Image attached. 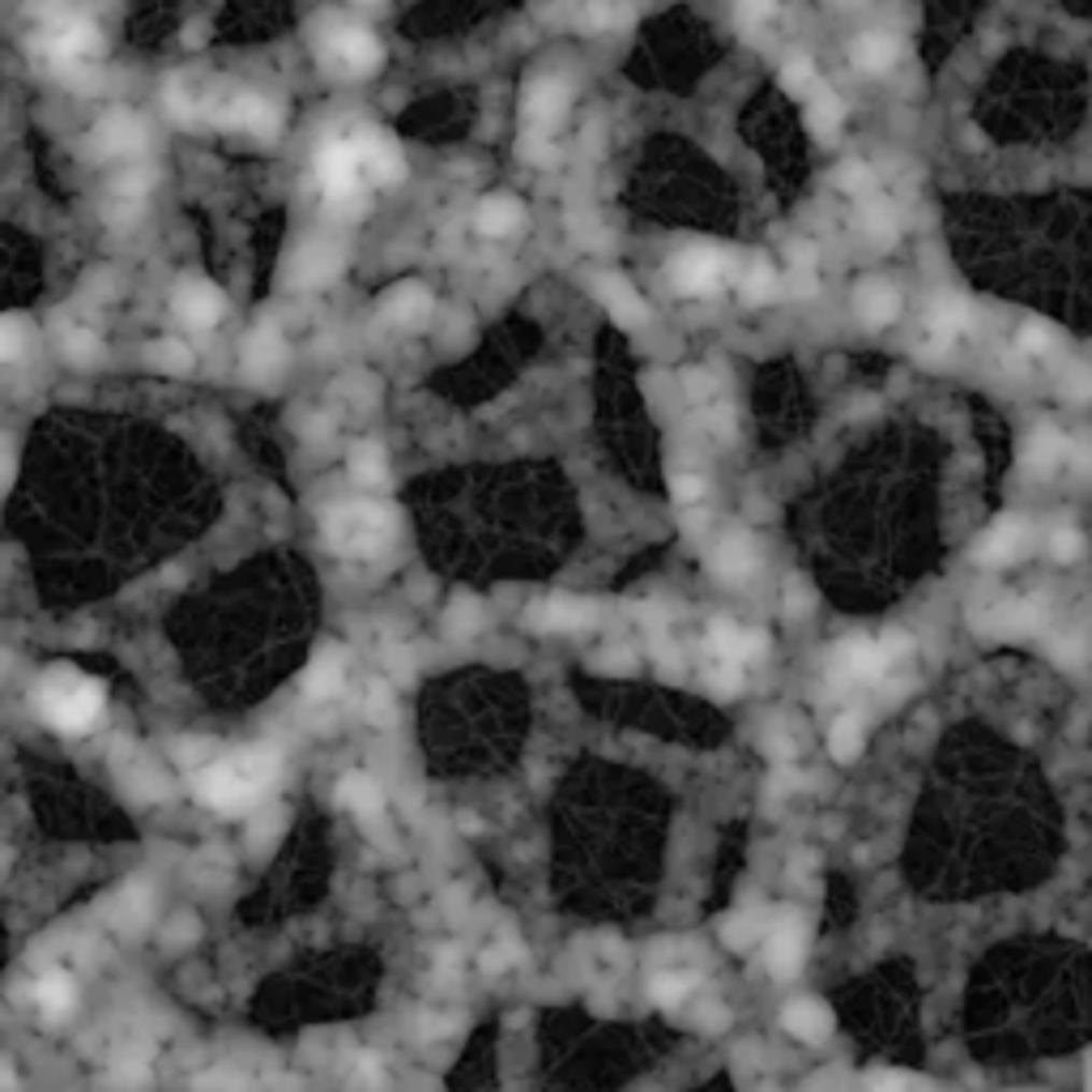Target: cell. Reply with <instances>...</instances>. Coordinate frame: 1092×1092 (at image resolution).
Instances as JSON below:
<instances>
[{"label":"cell","mask_w":1092,"mask_h":1092,"mask_svg":"<svg viewBox=\"0 0 1092 1092\" xmlns=\"http://www.w3.org/2000/svg\"><path fill=\"white\" fill-rule=\"evenodd\" d=\"M870 1092H905V1076L879 1072V1076H870Z\"/></svg>","instance_id":"7bdbcfd3"},{"label":"cell","mask_w":1092,"mask_h":1092,"mask_svg":"<svg viewBox=\"0 0 1092 1092\" xmlns=\"http://www.w3.org/2000/svg\"><path fill=\"white\" fill-rule=\"evenodd\" d=\"M709 564H713V572H718L722 581H742V577L755 572L760 555H755V547H751L742 534H734L726 542H718V551L709 555Z\"/></svg>","instance_id":"44dd1931"},{"label":"cell","mask_w":1092,"mask_h":1092,"mask_svg":"<svg viewBox=\"0 0 1092 1092\" xmlns=\"http://www.w3.org/2000/svg\"><path fill=\"white\" fill-rule=\"evenodd\" d=\"M141 128L137 120H128V116H108V120L95 128V137H90V145L103 154V158H116V154H137L141 150Z\"/></svg>","instance_id":"7402d4cb"},{"label":"cell","mask_w":1092,"mask_h":1092,"mask_svg":"<svg viewBox=\"0 0 1092 1092\" xmlns=\"http://www.w3.org/2000/svg\"><path fill=\"white\" fill-rule=\"evenodd\" d=\"M772 13H777V0H738V22H742V30L764 26Z\"/></svg>","instance_id":"ab89813d"},{"label":"cell","mask_w":1092,"mask_h":1092,"mask_svg":"<svg viewBox=\"0 0 1092 1092\" xmlns=\"http://www.w3.org/2000/svg\"><path fill=\"white\" fill-rule=\"evenodd\" d=\"M351 479L359 486H375L388 479V466H384V449L380 444H359L355 453H351Z\"/></svg>","instance_id":"f546056e"},{"label":"cell","mask_w":1092,"mask_h":1092,"mask_svg":"<svg viewBox=\"0 0 1092 1092\" xmlns=\"http://www.w3.org/2000/svg\"><path fill=\"white\" fill-rule=\"evenodd\" d=\"M857 312H862V321H870V325H888V321L900 312V295H896L892 286H883V282H870V286L857 290Z\"/></svg>","instance_id":"83f0119b"},{"label":"cell","mask_w":1092,"mask_h":1092,"mask_svg":"<svg viewBox=\"0 0 1092 1092\" xmlns=\"http://www.w3.org/2000/svg\"><path fill=\"white\" fill-rule=\"evenodd\" d=\"M321 60L338 77H367L384 60V52H380V43L367 34L364 26H351V22L334 17L325 26V34H321Z\"/></svg>","instance_id":"5b68a950"},{"label":"cell","mask_w":1092,"mask_h":1092,"mask_svg":"<svg viewBox=\"0 0 1092 1092\" xmlns=\"http://www.w3.org/2000/svg\"><path fill=\"white\" fill-rule=\"evenodd\" d=\"M17 351H22V316H4L0 321V359L17 364Z\"/></svg>","instance_id":"f35d334b"},{"label":"cell","mask_w":1092,"mask_h":1092,"mask_svg":"<svg viewBox=\"0 0 1092 1092\" xmlns=\"http://www.w3.org/2000/svg\"><path fill=\"white\" fill-rule=\"evenodd\" d=\"M278 359H282V334H278L273 325H260V329L252 334V342H247V375L273 371Z\"/></svg>","instance_id":"f1b7e54d"},{"label":"cell","mask_w":1092,"mask_h":1092,"mask_svg":"<svg viewBox=\"0 0 1092 1092\" xmlns=\"http://www.w3.org/2000/svg\"><path fill=\"white\" fill-rule=\"evenodd\" d=\"M768 969L772 977H794V973L803 969V956H807V926H803V918H781L777 926H772V935H768Z\"/></svg>","instance_id":"7c38bea8"},{"label":"cell","mask_w":1092,"mask_h":1092,"mask_svg":"<svg viewBox=\"0 0 1092 1092\" xmlns=\"http://www.w3.org/2000/svg\"><path fill=\"white\" fill-rule=\"evenodd\" d=\"M355 141H359L367 175H371L375 184H397V180L406 175V162H401V150H397L393 137H384V132H364V137H355Z\"/></svg>","instance_id":"9a60e30c"},{"label":"cell","mask_w":1092,"mask_h":1092,"mask_svg":"<svg viewBox=\"0 0 1092 1092\" xmlns=\"http://www.w3.org/2000/svg\"><path fill=\"white\" fill-rule=\"evenodd\" d=\"M321 529L334 555L371 559L397 538V512L384 499H342L325 512Z\"/></svg>","instance_id":"3957f363"},{"label":"cell","mask_w":1092,"mask_h":1092,"mask_svg":"<svg viewBox=\"0 0 1092 1092\" xmlns=\"http://www.w3.org/2000/svg\"><path fill=\"white\" fill-rule=\"evenodd\" d=\"M359 171H364V154H359V141H355V137H334V141L321 145V154H316V175H321L329 201L355 197Z\"/></svg>","instance_id":"ba28073f"},{"label":"cell","mask_w":1092,"mask_h":1092,"mask_svg":"<svg viewBox=\"0 0 1092 1092\" xmlns=\"http://www.w3.org/2000/svg\"><path fill=\"white\" fill-rule=\"evenodd\" d=\"M781 86H785L790 95H798V99H811V95L820 90V73H816V65H811L807 56H790V60L781 65Z\"/></svg>","instance_id":"4dcf8cb0"},{"label":"cell","mask_w":1092,"mask_h":1092,"mask_svg":"<svg viewBox=\"0 0 1092 1092\" xmlns=\"http://www.w3.org/2000/svg\"><path fill=\"white\" fill-rule=\"evenodd\" d=\"M34 52L56 69V73H82L99 52H103V34L99 26L77 13L65 0H43L39 4V39Z\"/></svg>","instance_id":"7a4b0ae2"},{"label":"cell","mask_w":1092,"mask_h":1092,"mask_svg":"<svg viewBox=\"0 0 1092 1092\" xmlns=\"http://www.w3.org/2000/svg\"><path fill=\"white\" fill-rule=\"evenodd\" d=\"M837 184H841L846 193H862V188L870 184V171H866L862 162H846V167L837 171Z\"/></svg>","instance_id":"60d3db41"},{"label":"cell","mask_w":1092,"mask_h":1092,"mask_svg":"<svg viewBox=\"0 0 1092 1092\" xmlns=\"http://www.w3.org/2000/svg\"><path fill=\"white\" fill-rule=\"evenodd\" d=\"M1054 462H1059V436H1054V431L1033 436V444H1029V466H1033V470H1050Z\"/></svg>","instance_id":"8d00e7d4"},{"label":"cell","mask_w":1092,"mask_h":1092,"mask_svg":"<svg viewBox=\"0 0 1092 1092\" xmlns=\"http://www.w3.org/2000/svg\"><path fill=\"white\" fill-rule=\"evenodd\" d=\"M521 218H525L521 201H512V197H486L483 205H479V214H474V227H479V236L499 240V236H512L521 227Z\"/></svg>","instance_id":"603a6c76"},{"label":"cell","mask_w":1092,"mask_h":1092,"mask_svg":"<svg viewBox=\"0 0 1092 1092\" xmlns=\"http://www.w3.org/2000/svg\"><path fill=\"white\" fill-rule=\"evenodd\" d=\"M692 981H696L692 973H657V977H653V985H649V994H653V1003L675 1007V1003H683V998H687Z\"/></svg>","instance_id":"836d02e7"},{"label":"cell","mask_w":1092,"mask_h":1092,"mask_svg":"<svg viewBox=\"0 0 1092 1092\" xmlns=\"http://www.w3.org/2000/svg\"><path fill=\"white\" fill-rule=\"evenodd\" d=\"M670 286L675 295L683 299H705V295H718L734 273V256L722 252V247H687L670 260Z\"/></svg>","instance_id":"8992f818"},{"label":"cell","mask_w":1092,"mask_h":1092,"mask_svg":"<svg viewBox=\"0 0 1092 1092\" xmlns=\"http://www.w3.org/2000/svg\"><path fill=\"white\" fill-rule=\"evenodd\" d=\"M551 154H555V145L547 141V132H525V158L529 162H551Z\"/></svg>","instance_id":"b9f144b4"},{"label":"cell","mask_w":1092,"mask_h":1092,"mask_svg":"<svg viewBox=\"0 0 1092 1092\" xmlns=\"http://www.w3.org/2000/svg\"><path fill=\"white\" fill-rule=\"evenodd\" d=\"M278 751L273 747H247V751H236L218 764H210L201 777H197V798L210 803L214 811H227V816H240V811H252L269 785L278 781Z\"/></svg>","instance_id":"6da1fadb"},{"label":"cell","mask_w":1092,"mask_h":1092,"mask_svg":"<svg viewBox=\"0 0 1092 1092\" xmlns=\"http://www.w3.org/2000/svg\"><path fill=\"white\" fill-rule=\"evenodd\" d=\"M781 1024L798 1037V1041H824L833 1033V1011L820 998H794L781 1011Z\"/></svg>","instance_id":"2e32d148"},{"label":"cell","mask_w":1092,"mask_h":1092,"mask_svg":"<svg viewBox=\"0 0 1092 1092\" xmlns=\"http://www.w3.org/2000/svg\"><path fill=\"white\" fill-rule=\"evenodd\" d=\"M709 649H713V657H718V662L747 666V662L764 657L768 636H764L760 627H738V623H729V619H718V623L709 627Z\"/></svg>","instance_id":"8fae6325"},{"label":"cell","mask_w":1092,"mask_h":1092,"mask_svg":"<svg viewBox=\"0 0 1092 1092\" xmlns=\"http://www.w3.org/2000/svg\"><path fill=\"white\" fill-rule=\"evenodd\" d=\"M521 112H525V132H547V128H555L559 116L568 112V86H564L559 77L534 82V86L525 90Z\"/></svg>","instance_id":"4fadbf2b"},{"label":"cell","mask_w":1092,"mask_h":1092,"mask_svg":"<svg viewBox=\"0 0 1092 1092\" xmlns=\"http://www.w3.org/2000/svg\"><path fill=\"white\" fill-rule=\"evenodd\" d=\"M338 803L346 807V811H355L359 820H371V816H380V807H384V794H380V785L364 777V772H351L342 785H338Z\"/></svg>","instance_id":"d4e9b609"},{"label":"cell","mask_w":1092,"mask_h":1092,"mask_svg":"<svg viewBox=\"0 0 1092 1092\" xmlns=\"http://www.w3.org/2000/svg\"><path fill=\"white\" fill-rule=\"evenodd\" d=\"M594 286H598V299L607 303V312L614 316V325H623V329H640V325L649 321V308H644L640 290H632V282H627V278H619V273H602Z\"/></svg>","instance_id":"5bb4252c"},{"label":"cell","mask_w":1092,"mask_h":1092,"mask_svg":"<svg viewBox=\"0 0 1092 1092\" xmlns=\"http://www.w3.org/2000/svg\"><path fill=\"white\" fill-rule=\"evenodd\" d=\"M34 709L60 734H86L103 713V683L73 666H52L34 687Z\"/></svg>","instance_id":"277c9868"},{"label":"cell","mask_w":1092,"mask_h":1092,"mask_svg":"<svg viewBox=\"0 0 1092 1092\" xmlns=\"http://www.w3.org/2000/svg\"><path fill=\"white\" fill-rule=\"evenodd\" d=\"M590 619H594V607L581 602V598H568V594L547 598L542 607H534V627H542V632H577Z\"/></svg>","instance_id":"ac0fdd59"},{"label":"cell","mask_w":1092,"mask_h":1092,"mask_svg":"<svg viewBox=\"0 0 1092 1092\" xmlns=\"http://www.w3.org/2000/svg\"><path fill=\"white\" fill-rule=\"evenodd\" d=\"M13 474H17V457L13 449H4V486H13Z\"/></svg>","instance_id":"f6af8a7d"},{"label":"cell","mask_w":1092,"mask_h":1092,"mask_svg":"<svg viewBox=\"0 0 1092 1092\" xmlns=\"http://www.w3.org/2000/svg\"><path fill=\"white\" fill-rule=\"evenodd\" d=\"M171 308H175L188 325H197V329H214V325L223 321V312H227V299H223V290H218V286H210V282H201V278H188V282H180V286H175Z\"/></svg>","instance_id":"9c48e42d"},{"label":"cell","mask_w":1092,"mask_h":1092,"mask_svg":"<svg viewBox=\"0 0 1092 1092\" xmlns=\"http://www.w3.org/2000/svg\"><path fill=\"white\" fill-rule=\"evenodd\" d=\"M909 649V640L905 636H888V640H846L841 649H837V657H833V666H837V675L841 679H853V683H870V679H879L900 653Z\"/></svg>","instance_id":"52a82bcc"},{"label":"cell","mask_w":1092,"mask_h":1092,"mask_svg":"<svg viewBox=\"0 0 1092 1092\" xmlns=\"http://www.w3.org/2000/svg\"><path fill=\"white\" fill-rule=\"evenodd\" d=\"M431 290L427 286H397L388 299H384V316L393 325H406V329H419L427 316H431Z\"/></svg>","instance_id":"ffe728a7"},{"label":"cell","mask_w":1092,"mask_h":1092,"mask_svg":"<svg viewBox=\"0 0 1092 1092\" xmlns=\"http://www.w3.org/2000/svg\"><path fill=\"white\" fill-rule=\"evenodd\" d=\"M65 355H69L73 364H90V359L99 355L95 334H90V329H69V334H65Z\"/></svg>","instance_id":"d590c367"},{"label":"cell","mask_w":1092,"mask_h":1092,"mask_svg":"<svg viewBox=\"0 0 1092 1092\" xmlns=\"http://www.w3.org/2000/svg\"><path fill=\"white\" fill-rule=\"evenodd\" d=\"M777 290V269L768 260H751L747 278H742V303H768Z\"/></svg>","instance_id":"1f68e13d"},{"label":"cell","mask_w":1092,"mask_h":1092,"mask_svg":"<svg viewBox=\"0 0 1092 1092\" xmlns=\"http://www.w3.org/2000/svg\"><path fill=\"white\" fill-rule=\"evenodd\" d=\"M841 120H846V108H841V99L833 95V90H816L811 99H807V124H811V132L816 137H837L841 132Z\"/></svg>","instance_id":"4316f807"},{"label":"cell","mask_w":1092,"mask_h":1092,"mask_svg":"<svg viewBox=\"0 0 1092 1092\" xmlns=\"http://www.w3.org/2000/svg\"><path fill=\"white\" fill-rule=\"evenodd\" d=\"M670 491H675V504H700L705 479L692 474V470H675V474H670Z\"/></svg>","instance_id":"74e56055"},{"label":"cell","mask_w":1092,"mask_h":1092,"mask_svg":"<svg viewBox=\"0 0 1092 1092\" xmlns=\"http://www.w3.org/2000/svg\"><path fill=\"white\" fill-rule=\"evenodd\" d=\"M150 355H154V364L162 367V371H175V375L193 371V355H188V346H184V342H154V346H150Z\"/></svg>","instance_id":"e575fe53"},{"label":"cell","mask_w":1092,"mask_h":1092,"mask_svg":"<svg viewBox=\"0 0 1092 1092\" xmlns=\"http://www.w3.org/2000/svg\"><path fill=\"white\" fill-rule=\"evenodd\" d=\"M1054 555H1059V559H1072V555H1080V538L1063 529V534L1054 538Z\"/></svg>","instance_id":"ee69618b"},{"label":"cell","mask_w":1092,"mask_h":1092,"mask_svg":"<svg viewBox=\"0 0 1092 1092\" xmlns=\"http://www.w3.org/2000/svg\"><path fill=\"white\" fill-rule=\"evenodd\" d=\"M342 675H346V657H342V649L325 644V649L308 662V670H303L299 687H303L312 700H325V696H334V692L342 687Z\"/></svg>","instance_id":"e0dca14e"},{"label":"cell","mask_w":1092,"mask_h":1092,"mask_svg":"<svg viewBox=\"0 0 1092 1092\" xmlns=\"http://www.w3.org/2000/svg\"><path fill=\"white\" fill-rule=\"evenodd\" d=\"M218 120L231 124V128H243V132H252V137H260V141H269L273 132H278V108L265 99V95H252V90H240V95H231L223 108H218Z\"/></svg>","instance_id":"30bf717a"},{"label":"cell","mask_w":1092,"mask_h":1092,"mask_svg":"<svg viewBox=\"0 0 1092 1092\" xmlns=\"http://www.w3.org/2000/svg\"><path fill=\"white\" fill-rule=\"evenodd\" d=\"M1029 547V529L1020 525V521H998L981 542H977V559L981 564H1011L1020 551Z\"/></svg>","instance_id":"d6986e66"},{"label":"cell","mask_w":1092,"mask_h":1092,"mask_svg":"<svg viewBox=\"0 0 1092 1092\" xmlns=\"http://www.w3.org/2000/svg\"><path fill=\"white\" fill-rule=\"evenodd\" d=\"M73 977L69 973H47V977H39L34 981V1003L43 1007V1016H69L73 1011Z\"/></svg>","instance_id":"484cf974"},{"label":"cell","mask_w":1092,"mask_h":1092,"mask_svg":"<svg viewBox=\"0 0 1092 1092\" xmlns=\"http://www.w3.org/2000/svg\"><path fill=\"white\" fill-rule=\"evenodd\" d=\"M828 747H833V755H837L841 764H850L853 755L862 751V722H857L853 713L837 718V726H833V734H828Z\"/></svg>","instance_id":"d6a6232c"},{"label":"cell","mask_w":1092,"mask_h":1092,"mask_svg":"<svg viewBox=\"0 0 1092 1092\" xmlns=\"http://www.w3.org/2000/svg\"><path fill=\"white\" fill-rule=\"evenodd\" d=\"M900 60V43L892 39V34H862L857 43H853V65L862 69V73H888L892 65Z\"/></svg>","instance_id":"cb8c5ba5"}]
</instances>
